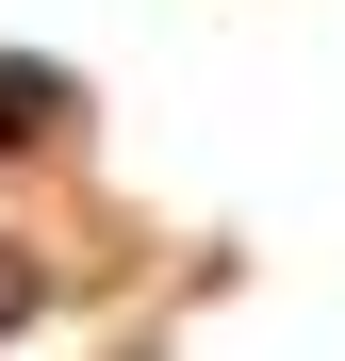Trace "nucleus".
<instances>
[{"label":"nucleus","instance_id":"obj_1","mask_svg":"<svg viewBox=\"0 0 345 361\" xmlns=\"http://www.w3.org/2000/svg\"><path fill=\"white\" fill-rule=\"evenodd\" d=\"M49 115H66V99H49V82H17V66H0V148H17V132H49Z\"/></svg>","mask_w":345,"mask_h":361},{"label":"nucleus","instance_id":"obj_2","mask_svg":"<svg viewBox=\"0 0 345 361\" xmlns=\"http://www.w3.org/2000/svg\"><path fill=\"white\" fill-rule=\"evenodd\" d=\"M33 295H49V279H33V247H0V329H17Z\"/></svg>","mask_w":345,"mask_h":361}]
</instances>
